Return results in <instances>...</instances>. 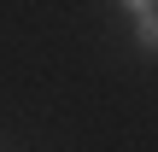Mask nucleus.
Segmentation results:
<instances>
[{
    "label": "nucleus",
    "mask_w": 158,
    "mask_h": 152,
    "mask_svg": "<svg viewBox=\"0 0 158 152\" xmlns=\"http://www.w3.org/2000/svg\"><path fill=\"white\" fill-rule=\"evenodd\" d=\"M129 12H135V23H141V41L158 47V6H152V0H141V6H129Z\"/></svg>",
    "instance_id": "obj_1"
}]
</instances>
